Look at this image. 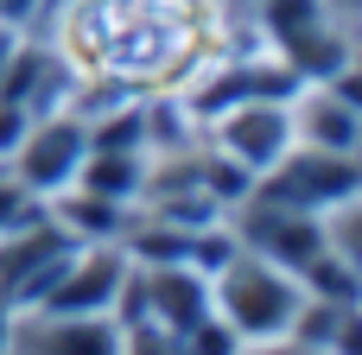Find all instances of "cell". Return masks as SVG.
Segmentation results:
<instances>
[{"mask_svg": "<svg viewBox=\"0 0 362 355\" xmlns=\"http://www.w3.org/2000/svg\"><path fill=\"white\" fill-rule=\"evenodd\" d=\"M229 229H235V241L248 248V254H261V260H274V267H286V273H305L318 254H325V216H312V210H299V203H280V197H267V191H255L242 210H229L223 216Z\"/></svg>", "mask_w": 362, "mask_h": 355, "instance_id": "5b68a950", "label": "cell"}, {"mask_svg": "<svg viewBox=\"0 0 362 355\" xmlns=\"http://www.w3.org/2000/svg\"><path fill=\"white\" fill-rule=\"evenodd\" d=\"M127 254L121 241H76V254L64 260L57 286L32 305V311H115V292L127 279Z\"/></svg>", "mask_w": 362, "mask_h": 355, "instance_id": "9c48e42d", "label": "cell"}, {"mask_svg": "<svg viewBox=\"0 0 362 355\" xmlns=\"http://www.w3.org/2000/svg\"><path fill=\"white\" fill-rule=\"evenodd\" d=\"M140 292H146V318L165 330H197L210 318V273H197L191 260L140 267Z\"/></svg>", "mask_w": 362, "mask_h": 355, "instance_id": "8fae6325", "label": "cell"}, {"mask_svg": "<svg viewBox=\"0 0 362 355\" xmlns=\"http://www.w3.org/2000/svg\"><path fill=\"white\" fill-rule=\"evenodd\" d=\"M45 6H51V0H0V25H13V32H38Z\"/></svg>", "mask_w": 362, "mask_h": 355, "instance_id": "9a60e30c", "label": "cell"}, {"mask_svg": "<svg viewBox=\"0 0 362 355\" xmlns=\"http://www.w3.org/2000/svg\"><path fill=\"white\" fill-rule=\"evenodd\" d=\"M305 311V286L299 273L235 248L216 273H210V318H223L242 343H274V337H293Z\"/></svg>", "mask_w": 362, "mask_h": 355, "instance_id": "7a4b0ae2", "label": "cell"}, {"mask_svg": "<svg viewBox=\"0 0 362 355\" xmlns=\"http://www.w3.org/2000/svg\"><path fill=\"white\" fill-rule=\"evenodd\" d=\"M6 330H13V311L0 305V355H6Z\"/></svg>", "mask_w": 362, "mask_h": 355, "instance_id": "e0dca14e", "label": "cell"}, {"mask_svg": "<svg viewBox=\"0 0 362 355\" xmlns=\"http://www.w3.org/2000/svg\"><path fill=\"white\" fill-rule=\"evenodd\" d=\"M204 146H216L223 159H235L255 178H267L293 152V108L286 102H235V108L204 121Z\"/></svg>", "mask_w": 362, "mask_h": 355, "instance_id": "8992f818", "label": "cell"}, {"mask_svg": "<svg viewBox=\"0 0 362 355\" xmlns=\"http://www.w3.org/2000/svg\"><path fill=\"white\" fill-rule=\"evenodd\" d=\"M325 83H331V89H337V95H344V102H350V108L362 114V57H350L344 70H331Z\"/></svg>", "mask_w": 362, "mask_h": 355, "instance_id": "2e32d148", "label": "cell"}, {"mask_svg": "<svg viewBox=\"0 0 362 355\" xmlns=\"http://www.w3.org/2000/svg\"><path fill=\"white\" fill-rule=\"evenodd\" d=\"M356 57H362V51H356Z\"/></svg>", "mask_w": 362, "mask_h": 355, "instance_id": "ac0fdd59", "label": "cell"}, {"mask_svg": "<svg viewBox=\"0 0 362 355\" xmlns=\"http://www.w3.org/2000/svg\"><path fill=\"white\" fill-rule=\"evenodd\" d=\"M70 254H76V235H64L45 203H38L32 216H19L13 229H0V305H6L13 318L32 311V305L57 286V273H64Z\"/></svg>", "mask_w": 362, "mask_h": 355, "instance_id": "3957f363", "label": "cell"}, {"mask_svg": "<svg viewBox=\"0 0 362 355\" xmlns=\"http://www.w3.org/2000/svg\"><path fill=\"white\" fill-rule=\"evenodd\" d=\"M325 248L362 279V191H356V197H344L337 210H325Z\"/></svg>", "mask_w": 362, "mask_h": 355, "instance_id": "4fadbf2b", "label": "cell"}, {"mask_svg": "<svg viewBox=\"0 0 362 355\" xmlns=\"http://www.w3.org/2000/svg\"><path fill=\"white\" fill-rule=\"evenodd\" d=\"M83 152H89V133H83V121L70 114V108H51V114H32V127H25V140L13 146V159L0 165L32 203H51L57 191H70L76 184V165H83Z\"/></svg>", "mask_w": 362, "mask_h": 355, "instance_id": "277c9868", "label": "cell"}, {"mask_svg": "<svg viewBox=\"0 0 362 355\" xmlns=\"http://www.w3.org/2000/svg\"><path fill=\"white\" fill-rule=\"evenodd\" d=\"M76 191L134 210L140 191H146V152H83V165H76Z\"/></svg>", "mask_w": 362, "mask_h": 355, "instance_id": "7c38bea8", "label": "cell"}, {"mask_svg": "<svg viewBox=\"0 0 362 355\" xmlns=\"http://www.w3.org/2000/svg\"><path fill=\"white\" fill-rule=\"evenodd\" d=\"M6 355H121V324L108 311H19Z\"/></svg>", "mask_w": 362, "mask_h": 355, "instance_id": "ba28073f", "label": "cell"}, {"mask_svg": "<svg viewBox=\"0 0 362 355\" xmlns=\"http://www.w3.org/2000/svg\"><path fill=\"white\" fill-rule=\"evenodd\" d=\"M32 38L70 89L191 95L229 57V0H51Z\"/></svg>", "mask_w": 362, "mask_h": 355, "instance_id": "6da1fadb", "label": "cell"}, {"mask_svg": "<svg viewBox=\"0 0 362 355\" xmlns=\"http://www.w3.org/2000/svg\"><path fill=\"white\" fill-rule=\"evenodd\" d=\"M255 191H267V197H280V203H299V210L325 216V210H337L344 197H356V191H362V159L293 146V152H286V159H280Z\"/></svg>", "mask_w": 362, "mask_h": 355, "instance_id": "52a82bcc", "label": "cell"}, {"mask_svg": "<svg viewBox=\"0 0 362 355\" xmlns=\"http://www.w3.org/2000/svg\"><path fill=\"white\" fill-rule=\"evenodd\" d=\"M286 108H293V146L362 159V114L331 89V83H299V95H293Z\"/></svg>", "mask_w": 362, "mask_h": 355, "instance_id": "30bf717a", "label": "cell"}, {"mask_svg": "<svg viewBox=\"0 0 362 355\" xmlns=\"http://www.w3.org/2000/svg\"><path fill=\"white\" fill-rule=\"evenodd\" d=\"M121 355H191V337L146 318V324H127L121 330Z\"/></svg>", "mask_w": 362, "mask_h": 355, "instance_id": "5bb4252c", "label": "cell"}]
</instances>
